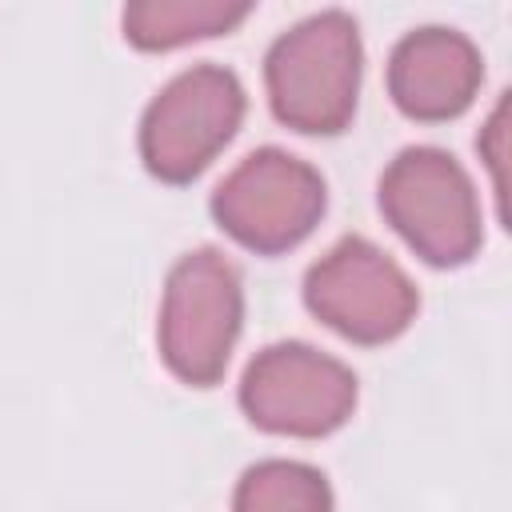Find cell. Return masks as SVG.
I'll list each match as a JSON object with an SVG mask.
<instances>
[{
  "instance_id": "obj_1",
  "label": "cell",
  "mask_w": 512,
  "mask_h": 512,
  "mask_svg": "<svg viewBox=\"0 0 512 512\" xmlns=\"http://www.w3.org/2000/svg\"><path fill=\"white\" fill-rule=\"evenodd\" d=\"M364 76L360 28L348 12L328 8L272 40L264 88L272 116L304 136H336L352 124Z\"/></svg>"
},
{
  "instance_id": "obj_2",
  "label": "cell",
  "mask_w": 512,
  "mask_h": 512,
  "mask_svg": "<svg viewBox=\"0 0 512 512\" xmlns=\"http://www.w3.org/2000/svg\"><path fill=\"white\" fill-rule=\"evenodd\" d=\"M240 324H244L240 268L220 248L184 252L168 272L160 324H156V340L168 372L192 388L220 384Z\"/></svg>"
},
{
  "instance_id": "obj_3",
  "label": "cell",
  "mask_w": 512,
  "mask_h": 512,
  "mask_svg": "<svg viewBox=\"0 0 512 512\" xmlns=\"http://www.w3.org/2000/svg\"><path fill=\"white\" fill-rule=\"evenodd\" d=\"M380 212L432 268H460L484 244L480 200L452 152L404 148L380 176Z\"/></svg>"
},
{
  "instance_id": "obj_4",
  "label": "cell",
  "mask_w": 512,
  "mask_h": 512,
  "mask_svg": "<svg viewBox=\"0 0 512 512\" xmlns=\"http://www.w3.org/2000/svg\"><path fill=\"white\" fill-rule=\"evenodd\" d=\"M244 84L232 68L192 64L172 76L140 120V160L160 184L196 180L244 124Z\"/></svg>"
},
{
  "instance_id": "obj_5",
  "label": "cell",
  "mask_w": 512,
  "mask_h": 512,
  "mask_svg": "<svg viewBox=\"0 0 512 512\" xmlns=\"http://www.w3.org/2000/svg\"><path fill=\"white\" fill-rule=\"evenodd\" d=\"M324 208V176L284 148L248 152L212 192L216 224L256 256H280L304 244Z\"/></svg>"
},
{
  "instance_id": "obj_6",
  "label": "cell",
  "mask_w": 512,
  "mask_h": 512,
  "mask_svg": "<svg viewBox=\"0 0 512 512\" xmlns=\"http://www.w3.org/2000/svg\"><path fill=\"white\" fill-rule=\"evenodd\" d=\"M304 304L336 336L380 348L408 332L420 312V292L384 248L364 236H344L304 272Z\"/></svg>"
},
{
  "instance_id": "obj_7",
  "label": "cell",
  "mask_w": 512,
  "mask_h": 512,
  "mask_svg": "<svg viewBox=\"0 0 512 512\" xmlns=\"http://www.w3.org/2000/svg\"><path fill=\"white\" fill-rule=\"evenodd\" d=\"M240 408L264 432L320 440L348 424L356 408V376L348 364L304 340H280L248 360L240 376Z\"/></svg>"
},
{
  "instance_id": "obj_8",
  "label": "cell",
  "mask_w": 512,
  "mask_h": 512,
  "mask_svg": "<svg viewBox=\"0 0 512 512\" xmlns=\"http://www.w3.org/2000/svg\"><path fill=\"white\" fill-rule=\"evenodd\" d=\"M484 80L480 48L456 28H416L388 56V96L420 124L456 120L472 108Z\"/></svg>"
},
{
  "instance_id": "obj_9",
  "label": "cell",
  "mask_w": 512,
  "mask_h": 512,
  "mask_svg": "<svg viewBox=\"0 0 512 512\" xmlns=\"http://www.w3.org/2000/svg\"><path fill=\"white\" fill-rule=\"evenodd\" d=\"M252 4L228 0H136L120 12L124 40L140 52H168L192 40L228 36L240 20H248Z\"/></svg>"
},
{
  "instance_id": "obj_10",
  "label": "cell",
  "mask_w": 512,
  "mask_h": 512,
  "mask_svg": "<svg viewBox=\"0 0 512 512\" xmlns=\"http://www.w3.org/2000/svg\"><path fill=\"white\" fill-rule=\"evenodd\" d=\"M232 512H332V488L312 464L260 460L236 480Z\"/></svg>"
}]
</instances>
